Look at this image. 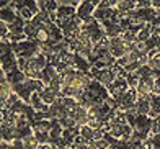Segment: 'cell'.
<instances>
[{
    "instance_id": "6da1fadb",
    "label": "cell",
    "mask_w": 160,
    "mask_h": 149,
    "mask_svg": "<svg viewBox=\"0 0 160 149\" xmlns=\"http://www.w3.org/2000/svg\"><path fill=\"white\" fill-rule=\"evenodd\" d=\"M70 46L72 49H74L75 54H80L88 59L93 53V49H95V44H93V41L90 40V36L87 35L85 31H80L74 40L70 41Z\"/></svg>"
},
{
    "instance_id": "7a4b0ae2",
    "label": "cell",
    "mask_w": 160,
    "mask_h": 149,
    "mask_svg": "<svg viewBox=\"0 0 160 149\" xmlns=\"http://www.w3.org/2000/svg\"><path fill=\"white\" fill-rule=\"evenodd\" d=\"M106 48L110 51V54L119 61L121 57H124L128 54V44L124 43V40L121 36H116V38H108L106 40Z\"/></svg>"
},
{
    "instance_id": "3957f363",
    "label": "cell",
    "mask_w": 160,
    "mask_h": 149,
    "mask_svg": "<svg viewBox=\"0 0 160 149\" xmlns=\"http://www.w3.org/2000/svg\"><path fill=\"white\" fill-rule=\"evenodd\" d=\"M72 120L75 121V125L78 126V128H82V126H87L90 121V118H88V110L83 108L80 103H77V105L70 110V115H69Z\"/></svg>"
},
{
    "instance_id": "277c9868",
    "label": "cell",
    "mask_w": 160,
    "mask_h": 149,
    "mask_svg": "<svg viewBox=\"0 0 160 149\" xmlns=\"http://www.w3.org/2000/svg\"><path fill=\"white\" fill-rule=\"evenodd\" d=\"M97 7H98V2H82L80 7L77 8V17L82 21L87 20V18H90V17H93Z\"/></svg>"
},
{
    "instance_id": "5b68a950",
    "label": "cell",
    "mask_w": 160,
    "mask_h": 149,
    "mask_svg": "<svg viewBox=\"0 0 160 149\" xmlns=\"http://www.w3.org/2000/svg\"><path fill=\"white\" fill-rule=\"evenodd\" d=\"M147 67L150 69L152 74H155L157 77H160V51L152 49V53L147 57Z\"/></svg>"
}]
</instances>
